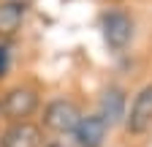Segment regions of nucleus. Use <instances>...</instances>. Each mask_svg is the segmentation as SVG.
I'll return each mask as SVG.
<instances>
[{"instance_id":"obj_5","label":"nucleus","mask_w":152,"mask_h":147,"mask_svg":"<svg viewBox=\"0 0 152 147\" xmlns=\"http://www.w3.org/2000/svg\"><path fill=\"white\" fill-rule=\"evenodd\" d=\"M0 147H44V134L30 120L11 123L0 136Z\"/></svg>"},{"instance_id":"obj_6","label":"nucleus","mask_w":152,"mask_h":147,"mask_svg":"<svg viewBox=\"0 0 152 147\" xmlns=\"http://www.w3.org/2000/svg\"><path fill=\"white\" fill-rule=\"evenodd\" d=\"M109 123L101 117V115H82L79 125H76V136L82 139L84 147H103L106 136H109Z\"/></svg>"},{"instance_id":"obj_11","label":"nucleus","mask_w":152,"mask_h":147,"mask_svg":"<svg viewBox=\"0 0 152 147\" xmlns=\"http://www.w3.org/2000/svg\"><path fill=\"white\" fill-rule=\"evenodd\" d=\"M0 115H3V112H0Z\"/></svg>"},{"instance_id":"obj_9","label":"nucleus","mask_w":152,"mask_h":147,"mask_svg":"<svg viewBox=\"0 0 152 147\" xmlns=\"http://www.w3.org/2000/svg\"><path fill=\"white\" fill-rule=\"evenodd\" d=\"M44 147H84V144L76 136V131H68V134H52L49 139H44Z\"/></svg>"},{"instance_id":"obj_10","label":"nucleus","mask_w":152,"mask_h":147,"mask_svg":"<svg viewBox=\"0 0 152 147\" xmlns=\"http://www.w3.org/2000/svg\"><path fill=\"white\" fill-rule=\"evenodd\" d=\"M6 71H8V46L0 44V76H6Z\"/></svg>"},{"instance_id":"obj_4","label":"nucleus","mask_w":152,"mask_h":147,"mask_svg":"<svg viewBox=\"0 0 152 147\" xmlns=\"http://www.w3.org/2000/svg\"><path fill=\"white\" fill-rule=\"evenodd\" d=\"M125 128L133 136H141L152 128V85L141 87L139 96L133 98L130 112L125 115Z\"/></svg>"},{"instance_id":"obj_8","label":"nucleus","mask_w":152,"mask_h":147,"mask_svg":"<svg viewBox=\"0 0 152 147\" xmlns=\"http://www.w3.org/2000/svg\"><path fill=\"white\" fill-rule=\"evenodd\" d=\"M125 104H128V101H125V93H122V90H120V87H109L106 93L101 96V112H98V115H101L109 125H117V123L128 115V112H125Z\"/></svg>"},{"instance_id":"obj_7","label":"nucleus","mask_w":152,"mask_h":147,"mask_svg":"<svg viewBox=\"0 0 152 147\" xmlns=\"http://www.w3.org/2000/svg\"><path fill=\"white\" fill-rule=\"evenodd\" d=\"M25 14H27V6L22 0H3L0 3V38L16 35L25 22Z\"/></svg>"},{"instance_id":"obj_3","label":"nucleus","mask_w":152,"mask_h":147,"mask_svg":"<svg viewBox=\"0 0 152 147\" xmlns=\"http://www.w3.org/2000/svg\"><path fill=\"white\" fill-rule=\"evenodd\" d=\"M101 30H103L106 46L114 49V52H122L133 38V19L125 11H109L101 19Z\"/></svg>"},{"instance_id":"obj_2","label":"nucleus","mask_w":152,"mask_h":147,"mask_svg":"<svg viewBox=\"0 0 152 147\" xmlns=\"http://www.w3.org/2000/svg\"><path fill=\"white\" fill-rule=\"evenodd\" d=\"M38 109V93L33 87H11L0 101V112L8 123H22L35 115Z\"/></svg>"},{"instance_id":"obj_1","label":"nucleus","mask_w":152,"mask_h":147,"mask_svg":"<svg viewBox=\"0 0 152 147\" xmlns=\"http://www.w3.org/2000/svg\"><path fill=\"white\" fill-rule=\"evenodd\" d=\"M82 120V109L68 98H54L44 106V128L52 134H68L76 131Z\"/></svg>"}]
</instances>
